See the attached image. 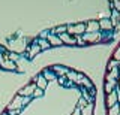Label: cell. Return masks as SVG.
I'll use <instances>...</instances> for the list:
<instances>
[{"instance_id": "6da1fadb", "label": "cell", "mask_w": 120, "mask_h": 115, "mask_svg": "<svg viewBox=\"0 0 120 115\" xmlns=\"http://www.w3.org/2000/svg\"><path fill=\"white\" fill-rule=\"evenodd\" d=\"M68 35H81L86 31V24H78V25H71L66 28Z\"/></svg>"}, {"instance_id": "7a4b0ae2", "label": "cell", "mask_w": 120, "mask_h": 115, "mask_svg": "<svg viewBox=\"0 0 120 115\" xmlns=\"http://www.w3.org/2000/svg\"><path fill=\"white\" fill-rule=\"evenodd\" d=\"M35 88H36L35 84H29V85H26L24 88H21V90L18 91V96H21V97H30V96L33 94V91H35Z\"/></svg>"}, {"instance_id": "3957f363", "label": "cell", "mask_w": 120, "mask_h": 115, "mask_svg": "<svg viewBox=\"0 0 120 115\" xmlns=\"http://www.w3.org/2000/svg\"><path fill=\"white\" fill-rule=\"evenodd\" d=\"M47 84H48V81L47 79H45V78L42 76V75H39V76H38L36 78V88H39V90H45V88H47Z\"/></svg>"}, {"instance_id": "277c9868", "label": "cell", "mask_w": 120, "mask_h": 115, "mask_svg": "<svg viewBox=\"0 0 120 115\" xmlns=\"http://www.w3.org/2000/svg\"><path fill=\"white\" fill-rule=\"evenodd\" d=\"M102 36L99 35V33H90V35H84L82 36V40L84 42H96V40H99Z\"/></svg>"}, {"instance_id": "5b68a950", "label": "cell", "mask_w": 120, "mask_h": 115, "mask_svg": "<svg viewBox=\"0 0 120 115\" xmlns=\"http://www.w3.org/2000/svg\"><path fill=\"white\" fill-rule=\"evenodd\" d=\"M59 36H60V40H62V42H66V43H75L77 42V40L74 38H71L68 33H63V35H59Z\"/></svg>"}, {"instance_id": "8992f818", "label": "cell", "mask_w": 120, "mask_h": 115, "mask_svg": "<svg viewBox=\"0 0 120 115\" xmlns=\"http://www.w3.org/2000/svg\"><path fill=\"white\" fill-rule=\"evenodd\" d=\"M86 30H89L90 33H95L96 30H99V23H89L87 25H86Z\"/></svg>"}, {"instance_id": "52a82bcc", "label": "cell", "mask_w": 120, "mask_h": 115, "mask_svg": "<svg viewBox=\"0 0 120 115\" xmlns=\"http://www.w3.org/2000/svg\"><path fill=\"white\" fill-rule=\"evenodd\" d=\"M119 73H120V70L119 69H111V72L107 75V81H114V78H117L119 76Z\"/></svg>"}, {"instance_id": "ba28073f", "label": "cell", "mask_w": 120, "mask_h": 115, "mask_svg": "<svg viewBox=\"0 0 120 115\" xmlns=\"http://www.w3.org/2000/svg\"><path fill=\"white\" fill-rule=\"evenodd\" d=\"M112 21L111 20H102V21H99V28H108V30H110V28L112 27Z\"/></svg>"}, {"instance_id": "9c48e42d", "label": "cell", "mask_w": 120, "mask_h": 115, "mask_svg": "<svg viewBox=\"0 0 120 115\" xmlns=\"http://www.w3.org/2000/svg\"><path fill=\"white\" fill-rule=\"evenodd\" d=\"M47 39H48V43H50V45H62L60 38H56V36H47Z\"/></svg>"}, {"instance_id": "30bf717a", "label": "cell", "mask_w": 120, "mask_h": 115, "mask_svg": "<svg viewBox=\"0 0 120 115\" xmlns=\"http://www.w3.org/2000/svg\"><path fill=\"white\" fill-rule=\"evenodd\" d=\"M116 84H117V81H108L107 82V85H105V91L108 93V94H110V93H112V88L116 87Z\"/></svg>"}, {"instance_id": "8fae6325", "label": "cell", "mask_w": 120, "mask_h": 115, "mask_svg": "<svg viewBox=\"0 0 120 115\" xmlns=\"http://www.w3.org/2000/svg\"><path fill=\"white\" fill-rule=\"evenodd\" d=\"M107 103H108V106H114V103H116V93L112 91V93H110L108 94V97H107Z\"/></svg>"}, {"instance_id": "7c38bea8", "label": "cell", "mask_w": 120, "mask_h": 115, "mask_svg": "<svg viewBox=\"0 0 120 115\" xmlns=\"http://www.w3.org/2000/svg\"><path fill=\"white\" fill-rule=\"evenodd\" d=\"M66 76L69 78L71 81H74V82H77V81L80 79V76H81V75H78V73H75V72H68V73H66Z\"/></svg>"}, {"instance_id": "4fadbf2b", "label": "cell", "mask_w": 120, "mask_h": 115, "mask_svg": "<svg viewBox=\"0 0 120 115\" xmlns=\"http://www.w3.org/2000/svg\"><path fill=\"white\" fill-rule=\"evenodd\" d=\"M92 111H93V106L92 105H87V106H82L81 108L82 115H92Z\"/></svg>"}, {"instance_id": "5bb4252c", "label": "cell", "mask_w": 120, "mask_h": 115, "mask_svg": "<svg viewBox=\"0 0 120 115\" xmlns=\"http://www.w3.org/2000/svg\"><path fill=\"white\" fill-rule=\"evenodd\" d=\"M54 72L57 73V75H66L68 73V69H65V67H60V66H54Z\"/></svg>"}, {"instance_id": "9a60e30c", "label": "cell", "mask_w": 120, "mask_h": 115, "mask_svg": "<svg viewBox=\"0 0 120 115\" xmlns=\"http://www.w3.org/2000/svg\"><path fill=\"white\" fill-rule=\"evenodd\" d=\"M39 51H41V46H39V45H35V46L32 48V51L29 52V55H30V57H33V55H36Z\"/></svg>"}, {"instance_id": "2e32d148", "label": "cell", "mask_w": 120, "mask_h": 115, "mask_svg": "<svg viewBox=\"0 0 120 115\" xmlns=\"http://www.w3.org/2000/svg\"><path fill=\"white\" fill-rule=\"evenodd\" d=\"M38 45L41 46V49H42V48L45 49V48H50L51 46L50 43H48V40H39V42H38Z\"/></svg>"}, {"instance_id": "e0dca14e", "label": "cell", "mask_w": 120, "mask_h": 115, "mask_svg": "<svg viewBox=\"0 0 120 115\" xmlns=\"http://www.w3.org/2000/svg\"><path fill=\"white\" fill-rule=\"evenodd\" d=\"M42 76H44L47 81H50V79H54V78H56V75H52V73H50V72H45Z\"/></svg>"}, {"instance_id": "ac0fdd59", "label": "cell", "mask_w": 120, "mask_h": 115, "mask_svg": "<svg viewBox=\"0 0 120 115\" xmlns=\"http://www.w3.org/2000/svg\"><path fill=\"white\" fill-rule=\"evenodd\" d=\"M66 25H63V27H59V28H56V30H54V33H59V35H60V33H62V35H63V33H66Z\"/></svg>"}, {"instance_id": "d6986e66", "label": "cell", "mask_w": 120, "mask_h": 115, "mask_svg": "<svg viewBox=\"0 0 120 115\" xmlns=\"http://www.w3.org/2000/svg\"><path fill=\"white\" fill-rule=\"evenodd\" d=\"M2 66H5V67H9V69H15V64L12 61H6V63H2Z\"/></svg>"}, {"instance_id": "ffe728a7", "label": "cell", "mask_w": 120, "mask_h": 115, "mask_svg": "<svg viewBox=\"0 0 120 115\" xmlns=\"http://www.w3.org/2000/svg\"><path fill=\"white\" fill-rule=\"evenodd\" d=\"M42 90H39V88H35V91H33V94L32 96H35V97H39V96H42Z\"/></svg>"}, {"instance_id": "44dd1931", "label": "cell", "mask_w": 120, "mask_h": 115, "mask_svg": "<svg viewBox=\"0 0 120 115\" xmlns=\"http://www.w3.org/2000/svg\"><path fill=\"white\" fill-rule=\"evenodd\" d=\"M112 3H114V8L120 12V0H112Z\"/></svg>"}]
</instances>
